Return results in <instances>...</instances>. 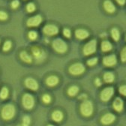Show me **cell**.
<instances>
[{
  "mask_svg": "<svg viewBox=\"0 0 126 126\" xmlns=\"http://www.w3.org/2000/svg\"><path fill=\"white\" fill-rule=\"evenodd\" d=\"M20 57L22 59V61H23L26 63H32V57L26 51H22L20 53Z\"/></svg>",
  "mask_w": 126,
  "mask_h": 126,
  "instance_id": "19",
  "label": "cell"
},
{
  "mask_svg": "<svg viewBox=\"0 0 126 126\" xmlns=\"http://www.w3.org/2000/svg\"><path fill=\"white\" fill-rule=\"evenodd\" d=\"M111 36L113 38V39L116 41H118L120 38V33L119 29H117L116 28H113L111 30Z\"/></svg>",
  "mask_w": 126,
  "mask_h": 126,
  "instance_id": "23",
  "label": "cell"
},
{
  "mask_svg": "<svg viewBox=\"0 0 126 126\" xmlns=\"http://www.w3.org/2000/svg\"><path fill=\"white\" fill-rule=\"evenodd\" d=\"M114 74L112 72H106L104 74V80L105 83H113L114 81Z\"/></svg>",
  "mask_w": 126,
  "mask_h": 126,
  "instance_id": "21",
  "label": "cell"
},
{
  "mask_svg": "<svg viewBox=\"0 0 126 126\" xmlns=\"http://www.w3.org/2000/svg\"><path fill=\"white\" fill-rule=\"evenodd\" d=\"M116 2L119 5H124L126 2V0H116Z\"/></svg>",
  "mask_w": 126,
  "mask_h": 126,
  "instance_id": "36",
  "label": "cell"
},
{
  "mask_svg": "<svg viewBox=\"0 0 126 126\" xmlns=\"http://www.w3.org/2000/svg\"><path fill=\"white\" fill-rule=\"evenodd\" d=\"M68 71L71 74L74 75V76H78V75H80L84 73L85 66L82 64V63L77 62V63H75V64L71 65L69 67Z\"/></svg>",
  "mask_w": 126,
  "mask_h": 126,
  "instance_id": "7",
  "label": "cell"
},
{
  "mask_svg": "<svg viewBox=\"0 0 126 126\" xmlns=\"http://www.w3.org/2000/svg\"><path fill=\"white\" fill-rule=\"evenodd\" d=\"M116 120V116L115 115H113V113H106L105 115H104L101 119V122L103 125H108L112 124L114 121Z\"/></svg>",
  "mask_w": 126,
  "mask_h": 126,
  "instance_id": "13",
  "label": "cell"
},
{
  "mask_svg": "<svg viewBox=\"0 0 126 126\" xmlns=\"http://www.w3.org/2000/svg\"><path fill=\"white\" fill-rule=\"evenodd\" d=\"M8 89L7 87H3L2 88L1 91H0V98L2 100H5L8 97Z\"/></svg>",
  "mask_w": 126,
  "mask_h": 126,
  "instance_id": "24",
  "label": "cell"
},
{
  "mask_svg": "<svg viewBox=\"0 0 126 126\" xmlns=\"http://www.w3.org/2000/svg\"><path fill=\"white\" fill-rule=\"evenodd\" d=\"M80 110L81 114L83 116L89 117V116H92L93 113V111H94V107H93V104H92V101L85 100L80 104Z\"/></svg>",
  "mask_w": 126,
  "mask_h": 126,
  "instance_id": "3",
  "label": "cell"
},
{
  "mask_svg": "<svg viewBox=\"0 0 126 126\" xmlns=\"http://www.w3.org/2000/svg\"><path fill=\"white\" fill-rule=\"evenodd\" d=\"M63 118H64V115L59 110H55L52 113V119L56 122H61L63 119Z\"/></svg>",
  "mask_w": 126,
  "mask_h": 126,
  "instance_id": "18",
  "label": "cell"
},
{
  "mask_svg": "<svg viewBox=\"0 0 126 126\" xmlns=\"http://www.w3.org/2000/svg\"><path fill=\"white\" fill-rule=\"evenodd\" d=\"M25 85L27 89L32 90V91H36L38 89V82L35 80V79L29 77L26 78L25 80Z\"/></svg>",
  "mask_w": 126,
  "mask_h": 126,
  "instance_id": "12",
  "label": "cell"
},
{
  "mask_svg": "<svg viewBox=\"0 0 126 126\" xmlns=\"http://www.w3.org/2000/svg\"><path fill=\"white\" fill-rule=\"evenodd\" d=\"M95 84H96V86H99L101 85V80H100V79H98V78L96 79V80H95Z\"/></svg>",
  "mask_w": 126,
  "mask_h": 126,
  "instance_id": "38",
  "label": "cell"
},
{
  "mask_svg": "<svg viewBox=\"0 0 126 126\" xmlns=\"http://www.w3.org/2000/svg\"><path fill=\"white\" fill-rule=\"evenodd\" d=\"M114 94V89L113 87H107L101 92V99L103 101H108Z\"/></svg>",
  "mask_w": 126,
  "mask_h": 126,
  "instance_id": "9",
  "label": "cell"
},
{
  "mask_svg": "<svg viewBox=\"0 0 126 126\" xmlns=\"http://www.w3.org/2000/svg\"><path fill=\"white\" fill-rule=\"evenodd\" d=\"M97 62H98L97 58H92L87 61V65L89 66H93V65H95L97 64Z\"/></svg>",
  "mask_w": 126,
  "mask_h": 126,
  "instance_id": "30",
  "label": "cell"
},
{
  "mask_svg": "<svg viewBox=\"0 0 126 126\" xmlns=\"http://www.w3.org/2000/svg\"><path fill=\"white\" fill-rule=\"evenodd\" d=\"M11 47H12V43H11L10 41H7L5 42L4 45H3V48H2V50H3L5 52H8V50H11Z\"/></svg>",
  "mask_w": 126,
  "mask_h": 126,
  "instance_id": "25",
  "label": "cell"
},
{
  "mask_svg": "<svg viewBox=\"0 0 126 126\" xmlns=\"http://www.w3.org/2000/svg\"><path fill=\"white\" fill-rule=\"evenodd\" d=\"M97 49V41L96 40H92L86 43L83 49V54L85 56H90L95 53Z\"/></svg>",
  "mask_w": 126,
  "mask_h": 126,
  "instance_id": "5",
  "label": "cell"
},
{
  "mask_svg": "<svg viewBox=\"0 0 126 126\" xmlns=\"http://www.w3.org/2000/svg\"><path fill=\"white\" fill-rule=\"evenodd\" d=\"M119 93L121 94H122V95L124 96H126V85H123V86H121L119 87Z\"/></svg>",
  "mask_w": 126,
  "mask_h": 126,
  "instance_id": "34",
  "label": "cell"
},
{
  "mask_svg": "<svg viewBox=\"0 0 126 126\" xmlns=\"http://www.w3.org/2000/svg\"><path fill=\"white\" fill-rule=\"evenodd\" d=\"M104 8L107 12L110 14H113L116 11V7L114 4L110 0H105L104 2Z\"/></svg>",
  "mask_w": 126,
  "mask_h": 126,
  "instance_id": "15",
  "label": "cell"
},
{
  "mask_svg": "<svg viewBox=\"0 0 126 126\" xmlns=\"http://www.w3.org/2000/svg\"><path fill=\"white\" fill-rule=\"evenodd\" d=\"M75 36L77 39L80 40H85L86 38H89V32L83 29H78L75 31Z\"/></svg>",
  "mask_w": 126,
  "mask_h": 126,
  "instance_id": "14",
  "label": "cell"
},
{
  "mask_svg": "<svg viewBox=\"0 0 126 126\" xmlns=\"http://www.w3.org/2000/svg\"><path fill=\"white\" fill-rule=\"evenodd\" d=\"M22 104L25 109L31 110L35 106V98L34 97L30 94H25L23 96Z\"/></svg>",
  "mask_w": 126,
  "mask_h": 126,
  "instance_id": "6",
  "label": "cell"
},
{
  "mask_svg": "<svg viewBox=\"0 0 126 126\" xmlns=\"http://www.w3.org/2000/svg\"><path fill=\"white\" fill-rule=\"evenodd\" d=\"M42 101L44 104H49L51 101V97L49 95V94H45L42 97Z\"/></svg>",
  "mask_w": 126,
  "mask_h": 126,
  "instance_id": "29",
  "label": "cell"
},
{
  "mask_svg": "<svg viewBox=\"0 0 126 126\" xmlns=\"http://www.w3.org/2000/svg\"><path fill=\"white\" fill-rule=\"evenodd\" d=\"M20 5V2L19 0H13L11 2V7L14 9L17 8Z\"/></svg>",
  "mask_w": 126,
  "mask_h": 126,
  "instance_id": "35",
  "label": "cell"
},
{
  "mask_svg": "<svg viewBox=\"0 0 126 126\" xmlns=\"http://www.w3.org/2000/svg\"><path fill=\"white\" fill-rule=\"evenodd\" d=\"M113 107L117 112H121L124 108V101L122 98H116L113 103Z\"/></svg>",
  "mask_w": 126,
  "mask_h": 126,
  "instance_id": "16",
  "label": "cell"
},
{
  "mask_svg": "<svg viewBox=\"0 0 126 126\" xmlns=\"http://www.w3.org/2000/svg\"><path fill=\"white\" fill-rule=\"evenodd\" d=\"M8 19V14L6 12L0 11V20H6Z\"/></svg>",
  "mask_w": 126,
  "mask_h": 126,
  "instance_id": "33",
  "label": "cell"
},
{
  "mask_svg": "<svg viewBox=\"0 0 126 126\" xmlns=\"http://www.w3.org/2000/svg\"><path fill=\"white\" fill-rule=\"evenodd\" d=\"M42 23V17L41 15H35L27 20L26 25L29 27H37Z\"/></svg>",
  "mask_w": 126,
  "mask_h": 126,
  "instance_id": "10",
  "label": "cell"
},
{
  "mask_svg": "<svg viewBox=\"0 0 126 126\" xmlns=\"http://www.w3.org/2000/svg\"><path fill=\"white\" fill-rule=\"evenodd\" d=\"M59 82V78L56 77V76H50L47 78L46 80V83L48 86H50V87H53V86H56Z\"/></svg>",
  "mask_w": 126,
  "mask_h": 126,
  "instance_id": "17",
  "label": "cell"
},
{
  "mask_svg": "<svg viewBox=\"0 0 126 126\" xmlns=\"http://www.w3.org/2000/svg\"><path fill=\"white\" fill-rule=\"evenodd\" d=\"M113 48L112 44L109 41H103L101 43V50L103 52H108Z\"/></svg>",
  "mask_w": 126,
  "mask_h": 126,
  "instance_id": "20",
  "label": "cell"
},
{
  "mask_svg": "<svg viewBox=\"0 0 126 126\" xmlns=\"http://www.w3.org/2000/svg\"><path fill=\"white\" fill-rule=\"evenodd\" d=\"M43 32L46 35L53 36L59 33V28L53 24H47L44 27Z\"/></svg>",
  "mask_w": 126,
  "mask_h": 126,
  "instance_id": "8",
  "label": "cell"
},
{
  "mask_svg": "<svg viewBox=\"0 0 126 126\" xmlns=\"http://www.w3.org/2000/svg\"><path fill=\"white\" fill-rule=\"evenodd\" d=\"M80 100H86V98H87V95L86 94H81V95H80L79 96V98H78Z\"/></svg>",
  "mask_w": 126,
  "mask_h": 126,
  "instance_id": "37",
  "label": "cell"
},
{
  "mask_svg": "<svg viewBox=\"0 0 126 126\" xmlns=\"http://www.w3.org/2000/svg\"><path fill=\"white\" fill-rule=\"evenodd\" d=\"M117 63V59L115 55H109L103 59V64L107 67H113Z\"/></svg>",
  "mask_w": 126,
  "mask_h": 126,
  "instance_id": "11",
  "label": "cell"
},
{
  "mask_svg": "<svg viewBox=\"0 0 126 126\" xmlns=\"http://www.w3.org/2000/svg\"><path fill=\"white\" fill-rule=\"evenodd\" d=\"M79 92V88L77 86H72L68 89V94L69 96H75Z\"/></svg>",
  "mask_w": 126,
  "mask_h": 126,
  "instance_id": "22",
  "label": "cell"
},
{
  "mask_svg": "<svg viewBox=\"0 0 126 126\" xmlns=\"http://www.w3.org/2000/svg\"><path fill=\"white\" fill-rule=\"evenodd\" d=\"M29 38L30 40L32 41H35L36 40V38H38V34L35 31H30L29 32V35H28Z\"/></svg>",
  "mask_w": 126,
  "mask_h": 126,
  "instance_id": "28",
  "label": "cell"
},
{
  "mask_svg": "<svg viewBox=\"0 0 126 126\" xmlns=\"http://www.w3.org/2000/svg\"><path fill=\"white\" fill-rule=\"evenodd\" d=\"M32 53L37 63H41L46 59V53L40 47L34 46L32 47Z\"/></svg>",
  "mask_w": 126,
  "mask_h": 126,
  "instance_id": "2",
  "label": "cell"
},
{
  "mask_svg": "<svg viewBox=\"0 0 126 126\" xmlns=\"http://www.w3.org/2000/svg\"><path fill=\"white\" fill-rule=\"evenodd\" d=\"M26 11L29 13H32L35 11V5L34 3L32 2H29L27 5H26Z\"/></svg>",
  "mask_w": 126,
  "mask_h": 126,
  "instance_id": "26",
  "label": "cell"
},
{
  "mask_svg": "<svg viewBox=\"0 0 126 126\" xmlns=\"http://www.w3.org/2000/svg\"><path fill=\"white\" fill-rule=\"evenodd\" d=\"M47 126H54V125H47Z\"/></svg>",
  "mask_w": 126,
  "mask_h": 126,
  "instance_id": "39",
  "label": "cell"
},
{
  "mask_svg": "<svg viewBox=\"0 0 126 126\" xmlns=\"http://www.w3.org/2000/svg\"><path fill=\"white\" fill-rule=\"evenodd\" d=\"M120 57H121V61L122 62H126V47L122 49V50L120 53Z\"/></svg>",
  "mask_w": 126,
  "mask_h": 126,
  "instance_id": "31",
  "label": "cell"
},
{
  "mask_svg": "<svg viewBox=\"0 0 126 126\" xmlns=\"http://www.w3.org/2000/svg\"><path fill=\"white\" fill-rule=\"evenodd\" d=\"M15 114H16V109L13 104H5L2 109L1 116L4 120L8 121L12 119L15 116Z\"/></svg>",
  "mask_w": 126,
  "mask_h": 126,
  "instance_id": "1",
  "label": "cell"
},
{
  "mask_svg": "<svg viewBox=\"0 0 126 126\" xmlns=\"http://www.w3.org/2000/svg\"><path fill=\"white\" fill-rule=\"evenodd\" d=\"M63 35H64L65 37L69 38L71 36V32L69 29H65L64 30H63Z\"/></svg>",
  "mask_w": 126,
  "mask_h": 126,
  "instance_id": "32",
  "label": "cell"
},
{
  "mask_svg": "<svg viewBox=\"0 0 126 126\" xmlns=\"http://www.w3.org/2000/svg\"><path fill=\"white\" fill-rule=\"evenodd\" d=\"M30 123H31V119H30L29 116H25L23 118V123L20 126H29Z\"/></svg>",
  "mask_w": 126,
  "mask_h": 126,
  "instance_id": "27",
  "label": "cell"
},
{
  "mask_svg": "<svg viewBox=\"0 0 126 126\" xmlns=\"http://www.w3.org/2000/svg\"><path fill=\"white\" fill-rule=\"evenodd\" d=\"M53 48L59 53H65L68 50L67 44L61 38L55 39L52 43Z\"/></svg>",
  "mask_w": 126,
  "mask_h": 126,
  "instance_id": "4",
  "label": "cell"
}]
</instances>
